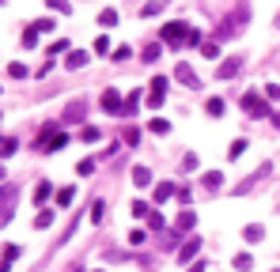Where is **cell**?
I'll list each match as a JSON object with an SVG mask.
<instances>
[{"mask_svg":"<svg viewBox=\"0 0 280 272\" xmlns=\"http://www.w3.org/2000/svg\"><path fill=\"white\" fill-rule=\"evenodd\" d=\"M250 19V8H235V12H231L224 23L216 27V42H224V38H235L239 34V23H246Z\"/></svg>","mask_w":280,"mask_h":272,"instance_id":"cell-1","label":"cell"},{"mask_svg":"<svg viewBox=\"0 0 280 272\" xmlns=\"http://www.w3.org/2000/svg\"><path fill=\"white\" fill-rule=\"evenodd\" d=\"M243 110H246V114H254V118H273L269 102L262 99V95H254V91H246V95H243Z\"/></svg>","mask_w":280,"mask_h":272,"instance_id":"cell-2","label":"cell"},{"mask_svg":"<svg viewBox=\"0 0 280 272\" xmlns=\"http://www.w3.org/2000/svg\"><path fill=\"white\" fill-rule=\"evenodd\" d=\"M159 34H163V46H186V38H189V27H186V23H167Z\"/></svg>","mask_w":280,"mask_h":272,"instance_id":"cell-3","label":"cell"},{"mask_svg":"<svg viewBox=\"0 0 280 272\" xmlns=\"http://www.w3.org/2000/svg\"><path fill=\"white\" fill-rule=\"evenodd\" d=\"M163 99H167V76H156L152 87H148V106H152V110H159Z\"/></svg>","mask_w":280,"mask_h":272,"instance_id":"cell-4","label":"cell"},{"mask_svg":"<svg viewBox=\"0 0 280 272\" xmlns=\"http://www.w3.org/2000/svg\"><path fill=\"white\" fill-rule=\"evenodd\" d=\"M243 64H246V57H227V61L216 68V80H235V76L243 72Z\"/></svg>","mask_w":280,"mask_h":272,"instance_id":"cell-5","label":"cell"},{"mask_svg":"<svg viewBox=\"0 0 280 272\" xmlns=\"http://www.w3.org/2000/svg\"><path fill=\"white\" fill-rule=\"evenodd\" d=\"M99 106H102L106 114H125V102H121V95H118V91H102Z\"/></svg>","mask_w":280,"mask_h":272,"instance_id":"cell-6","label":"cell"},{"mask_svg":"<svg viewBox=\"0 0 280 272\" xmlns=\"http://www.w3.org/2000/svg\"><path fill=\"white\" fill-rule=\"evenodd\" d=\"M83 114H88V102H83V99H76V102L64 106V121H80Z\"/></svg>","mask_w":280,"mask_h":272,"instance_id":"cell-7","label":"cell"},{"mask_svg":"<svg viewBox=\"0 0 280 272\" xmlns=\"http://www.w3.org/2000/svg\"><path fill=\"white\" fill-rule=\"evenodd\" d=\"M197 250H201V238H186V246L178 250V261H182V265L193 261V257H197Z\"/></svg>","mask_w":280,"mask_h":272,"instance_id":"cell-8","label":"cell"},{"mask_svg":"<svg viewBox=\"0 0 280 272\" xmlns=\"http://www.w3.org/2000/svg\"><path fill=\"white\" fill-rule=\"evenodd\" d=\"M133 186H137V189H148V186H152V170H148V167H133Z\"/></svg>","mask_w":280,"mask_h":272,"instance_id":"cell-9","label":"cell"},{"mask_svg":"<svg viewBox=\"0 0 280 272\" xmlns=\"http://www.w3.org/2000/svg\"><path fill=\"white\" fill-rule=\"evenodd\" d=\"M175 76H178V80H182V83H186V87H197V76H193V68H189L186 61H182V64L175 68Z\"/></svg>","mask_w":280,"mask_h":272,"instance_id":"cell-10","label":"cell"},{"mask_svg":"<svg viewBox=\"0 0 280 272\" xmlns=\"http://www.w3.org/2000/svg\"><path fill=\"white\" fill-rule=\"evenodd\" d=\"M201 182H205V189L216 193L220 186H224V174H220V170H208V174H201Z\"/></svg>","mask_w":280,"mask_h":272,"instance_id":"cell-11","label":"cell"},{"mask_svg":"<svg viewBox=\"0 0 280 272\" xmlns=\"http://www.w3.org/2000/svg\"><path fill=\"white\" fill-rule=\"evenodd\" d=\"M19 148V140H15V136H0V159H8V155H12Z\"/></svg>","mask_w":280,"mask_h":272,"instance_id":"cell-12","label":"cell"},{"mask_svg":"<svg viewBox=\"0 0 280 272\" xmlns=\"http://www.w3.org/2000/svg\"><path fill=\"white\" fill-rule=\"evenodd\" d=\"M83 64H88V53H83V50H72L69 61H64V68H83Z\"/></svg>","mask_w":280,"mask_h":272,"instance_id":"cell-13","label":"cell"},{"mask_svg":"<svg viewBox=\"0 0 280 272\" xmlns=\"http://www.w3.org/2000/svg\"><path fill=\"white\" fill-rule=\"evenodd\" d=\"M50 197H53V186H50V182H38V186H34V200L42 204V200H50Z\"/></svg>","mask_w":280,"mask_h":272,"instance_id":"cell-14","label":"cell"},{"mask_svg":"<svg viewBox=\"0 0 280 272\" xmlns=\"http://www.w3.org/2000/svg\"><path fill=\"white\" fill-rule=\"evenodd\" d=\"M159 53H163V42H148V46H144V61H159Z\"/></svg>","mask_w":280,"mask_h":272,"instance_id":"cell-15","label":"cell"},{"mask_svg":"<svg viewBox=\"0 0 280 272\" xmlns=\"http://www.w3.org/2000/svg\"><path fill=\"white\" fill-rule=\"evenodd\" d=\"M175 186H170V182H159V186H156V200H170V197H175Z\"/></svg>","mask_w":280,"mask_h":272,"instance_id":"cell-16","label":"cell"},{"mask_svg":"<svg viewBox=\"0 0 280 272\" xmlns=\"http://www.w3.org/2000/svg\"><path fill=\"white\" fill-rule=\"evenodd\" d=\"M193 223H197V216H193L189 208H182V212H178V227H182V231H193Z\"/></svg>","mask_w":280,"mask_h":272,"instance_id":"cell-17","label":"cell"},{"mask_svg":"<svg viewBox=\"0 0 280 272\" xmlns=\"http://www.w3.org/2000/svg\"><path fill=\"white\" fill-rule=\"evenodd\" d=\"M235 268L239 272H250V268H254V257H250V254H235Z\"/></svg>","mask_w":280,"mask_h":272,"instance_id":"cell-18","label":"cell"},{"mask_svg":"<svg viewBox=\"0 0 280 272\" xmlns=\"http://www.w3.org/2000/svg\"><path fill=\"white\" fill-rule=\"evenodd\" d=\"M64 144H69V132H57V136H53V140H50V144H46V151H61V148H64Z\"/></svg>","mask_w":280,"mask_h":272,"instance_id":"cell-19","label":"cell"},{"mask_svg":"<svg viewBox=\"0 0 280 272\" xmlns=\"http://www.w3.org/2000/svg\"><path fill=\"white\" fill-rule=\"evenodd\" d=\"M205 110L212 114V118H224V99H208V102H205Z\"/></svg>","mask_w":280,"mask_h":272,"instance_id":"cell-20","label":"cell"},{"mask_svg":"<svg viewBox=\"0 0 280 272\" xmlns=\"http://www.w3.org/2000/svg\"><path fill=\"white\" fill-rule=\"evenodd\" d=\"M201 53L212 57V61H220V42H216V38H212V42H205V46H201Z\"/></svg>","mask_w":280,"mask_h":272,"instance_id":"cell-21","label":"cell"},{"mask_svg":"<svg viewBox=\"0 0 280 272\" xmlns=\"http://www.w3.org/2000/svg\"><path fill=\"white\" fill-rule=\"evenodd\" d=\"M99 23H102V27H114V23H118V12H114V8H102V12H99Z\"/></svg>","mask_w":280,"mask_h":272,"instance_id":"cell-22","label":"cell"},{"mask_svg":"<svg viewBox=\"0 0 280 272\" xmlns=\"http://www.w3.org/2000/svg\"><path fill=\"white\" fill-rule=\"evenodd\" d=\"M72 200H76V189H57V204H61V208H69Z\"/></svg>","mask_w":280,"mask_h":272,"instance_id":"cell-23","label":"cell"},{"mask_svg":"<svg viewBox=\"0 0 280 272\" xmlns=\"http://www.w3.org/2000/svg\"><path fill=\"white\" fill-rule=\"evenodd\" d=\"M148 129H152V132H159V136H167V132H170V121L156 118V121H148Z\"/></svg>","mask_w":280,"mask_h":272,"instance_id":"cell-24","label":"cell"},{"mask_svg":"<svg viewBox=\"0 0 280 272\" xmlns=\"http://www.w3.org/2000/svg\"><path fill=\"white\" fill-rule=\"evenodd\" d=\"M50 223H53V212H38V216H34V227L38 231H46Z\"/></svg>","mask_w":280,"mask_h":272,"instance_id":"cell-25","label":"cell"},{"mask_svg":"<svg viewBox=\"0 0 280 272\" xmlns=\"http://www.w3.org/2000/svg\"><path fill=\"white\" fill-rule=\"evenodd\" d=\"M99 136H102V132H99V129H91V125H88V129H80V140H83V144H95Z\"/></svg>","mask_w":280,"mask_h":272,"instance_id":"cell-26","label":"cell"},{"mask_svg":"<svg viewBox=\"0 0 280 272\" xmlns=\"http://www.w3.org/2000/svg\"><path fill=\"white\" fill-rule=\"evenodd\" d=\"M76 174H80V178H88V174H95V159H80V167H76Z\"/></svg>","mask_w":280,"mask_h":272,"instance_id":"cell-27","label":"cell"},{"mask_svg":"<svg viewBox=\"0 0 280 272\" xmlns=\"http://www.w3.org/2000/svg\"><path fill=\"white\" fill-rule=\"evenodd\" d=\"M262 235H265V227H262V223H250V227H246V238H250V242H257Z\"/></svg>","mask_w":280,"mask_h":272,"instance_id":"cell-28","label":"cell"},{"mask_svg":"<svg viewBox=\"0 0 280 272\" xmlns=\"http://www.w3.org/2000/svg\"><path fill=\"white\" fill-rule=\"evenodd\" d=\"M129 57H133V50H129V46H118V50H114V61H118V64H125Z\"/></svg>","mask_w":280,"mask_h":272,"instance_id":"cell-29","label":"cell"},{"mask_svg":"<svg viewBox=\"0 0 280 272\" xmlns=\"http://www.w3.org/2000/svg\"><path fill=\"white\" fill-rule=\"evenodd\" d=\"M102 212H106V204L95 200V204H91V223H102Z\"/></svg>","mask_w":280,"mask_h":272,"instance_id":"cell-30","label":"cell"},{"mask_svg":"<svg viewBox=\"0 0 280 272\" xmlns=\"http://www.w3.org/2000/svg\"><path fill=\"white\" fill-rule=\"evenodd\" d=\"M95 53H110V38H106V34L95 38Z\"/></svg>","mask_w":280,"mask_h":272,"instance_id":"cell-31","label":"cell"},{"mask_svg":"<svg viewBox=\"0 0 280 272\" xmlns=\"http://www.w3.org/2000/svg\"><path fill=\"white\" fill-rule=\"evenodd\" d=\"M23 46H27V50L38 46V31H34V27H31V31H23Z\"/></svg>","mask_w":280,"mask_h":272,"instance_id":"cell-32","label":"cell"},{"mask_svg":"<svg viewBox=\"0 0 280 272\" xmlns=\"http://www.w3.org/2000/svg\"><path fill=\"white\" fill-rule=\"evenodd\" d=\"M175 197H178L182 204H189V200H193V189H189V186H178V193H175Z\"/></svg>","mask_w":280,"mask_h":272,"instance_id":"cell-33","label":"cell"},{"mask_svg":"<svg viewBox=\"0 0 280 272\" xmlns=\"http://www.w3.org/2000/svg\"><path fill=\"white\" fill-rule=\"evenodd\" d=\"M129 212H133V216H148L152 208H148V204H144V200H133V208H129Z\"/></svg>","mask_w":280,"mask_h":272,"instance_id":"cell-34","label":"cell"},{"mask_svg":"<svg viewBox=\"0 0 280 272\" xmlns=\"http://www.w3.org/2000/svg\"><path fill=\"white\" fill-rule=\"evenodd\" d=\"M243 151H246V140H235V144H231V151H227V155H231V159H239Z\"/></svg>","mask_w":280,"mask_h":272,"instance_id":"cell-35","label":"cell"},{"mask_svg":"<svg viewBox=\"0 0 280 272\" xmlns=\"http://www.w3.org/2000/svg\"><path fill=\"white\" fill-rule=\"evenodd\" d=\"M8 72H12L15 80H23V76H27V64H19V61H15V64H8Z\"/></svg>","mask_w":280,"mask_h":272,"instance_id":"cell-36","label":"cell"},{"mask_svg":"<svg viewBox=\"0 0 280 272\" xmlns=\"http://www.w3.org/2000/svg\"><path fill=\"white\" fill-rule=\"evenodd\" d=\"M159 12H163L159 0H156V4H144V8H140V15H159Z\"/></svg>","mask_w":280,"mask_h":272,"instance_id":"cell-37","label":"cell"},{"mask_svg":"<svg viewBox=\"0 0 280 272\" xmlns=\"http://www.w3.org/2000/svg\"><path fill=\"white\" fill-rule=\"evenodd\" d=\"M186 46H205V38H201V31H193V27H189V38H186Z\"/></svg>","mask_w":280,"mask_h":272,"instance_id":"cell-38","label":"cell"},{"mask_svg":"<svg viewBox=\"0 0 280 272\" xmlns=\"http://www.w3.org/2000/svg\"><path fill=\"white\" fill-rule=\"evenodd\" d=\"M144 219H148V227H156V231L163 227V216H159V212H148V216H144Z\"/></svg>","mask_w":280,"mask_h":272,"instance_id":"cell-39","label":"cell"},{"mask_svg":"<svg viewBox=\"0 0 280 272\" xmlns=\"http://www.w3.org/2000/svg\"><path fill=\"white\" fill-rule=\"evenodd\" d=\"M64 50H69V42H64V38H57V42L50 46V53H53V57H57V53H64Z\"/></svg>","mask_w":280,"mask_h":272,"instance_id":"cell-40","label":"cell"},{"mask_svg":"<svg viewBox=\"0 0 280 272\" xmlns=\"http://www.w3.org/2000/svg\"><path fill=\"white\" fill-rule=\"evenodd\" d=\"M129 246H144V231H129Z\"/></svg>","mask_w":280,"mask_h":272,"instance_id":"cell-41","label":"cell"},{"mask_svg":"<svg viewBox=\"0 0 280 272\" xmlns=\"http://www.w3.org/2000/svg\"><path fill=\"white\" fill-rule=\"evenodd\" d=\"M15 257H19V246H8V250H4V257H0V261H8V265H12Z\"/></svg>","mask_w":280,"mask_h":272,"instance_id":"cell-42","label":"cell"},{"mask_svg":"<svg viewBox=\"0 0 280 272\" xmlns=\"http://www.w3.org/2000/svg\"><path fill=\"white\" fill-rule=\"evenodd\" d=\"M50 8H53V12H64V15H69V12H72V8H69V4H64V0H50Z\"/></svg>","mask_w":280,"mask_h":272,"instance_id":"cell-43","label":"cell"},{"mask_svg":"<svg viewBox=\"0 0 280 272\" xmlns=\"http://www.w3.org/2000/svg\"><path fill=\"white\" fill-rule=\"evenodd\" d=\"M265 95H269V99L276 102V99H280V87H276V83H269V87H265Z\"/></svg>","mask_w":280,"mask_h":272,"instance_id":"cell-44","label":"cell"},{"mask_svg":"<svg viewBox=\"0 0 280 272\" xmlns=\"http://www.w3.org/2000/svg\"><path fill=\"white\" fill-rule=\"evenodd\" d=\"M189 272H205V265H201V261H197V265H189Z\"/></svg>","mask_w":280,"mask_h":272,"instance_id":"cell-45","label":"cell"},{"mask_svg":"<svg viewBox=\"0 0 280 272\" xmlns=\"http://www.w3.org/2000/svg\"><path fill=\"white\" fill-rule=\"evenodd\" d=\"M273 125H276V129H280V110H273Z\"/></svg>","mask_w":280,"mask_h":272,"instance_id":"cell-46","label":"cell"},{"mask_svg":"<svg viewBox=\"0 0 280 272\" xmlns=\"http://www.w3.org/2000/svg\"><path fill=\"white\" fill-rule=\"evenodd\" d=\"M72 272H80V268H72Z\"/></svg>","mask_w":280,"mask_h":272,"instance_id":"cell-47","label":"cell"},{"mask_svg":"<svg viewBox=\"0 0 280 272\" xmlns=\"http://www.w3.org/2000/svg\"><path fill=\"white\" fill-rule=\"evenodd\" d=\"M276 23H280V15H276Z\"/></svg>","mask_w":280,"mask_h":272,"instance_id":"cell-48","label":"cell"},{"mask_svg":"<svg viewBox=\"0 0 280 272\" xmlns=\"http://www.w3.org/2000/svg\"><path fill=\"white\" fill-rule=\"evenodd\" d=\"M0 121H4V118H0Z\"/></svg>","mask_w":280,"mask_h":272,"instance_id":"cell-49","label":"cell"}]
</instances>
